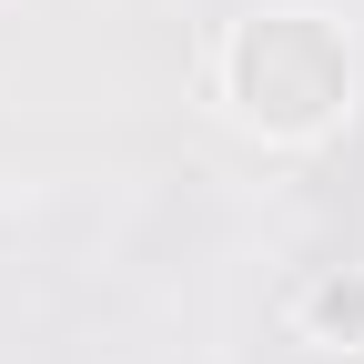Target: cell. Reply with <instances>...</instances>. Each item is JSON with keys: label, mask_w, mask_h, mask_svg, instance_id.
Segmentation results:
<instances>
[{"label": "cell", "mask_w": 364, "mask_h": 364, "mask_svg": "<svg viewBox=\"0 0 364 364\" xmlns=\"http://www.w3.org/2000/svg\"><path fill=\"white\" fill-rule=\"evenodd\" d=\"M223 91H233V112L253 132L314 142L354 102V51H344V31L324 11H253L233 31V51H223Z\"/></svg>", "instance_id": "obj_1"}, {"label": "cell", "mask_w": 364, "mask_h": 364, "mask_svg": "<svg viewBox=\"0 0 364 364\" xmlns=\"http://www.w3.org/2000/svg\"><path fill=\"white\" fill-rule=\"evenodd\" d=\"M314 334L324 344H364V273H334V284H314Z\"/></svg>", "instance_id": "obj_2"}]
</instances>
